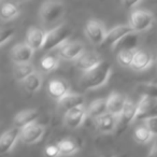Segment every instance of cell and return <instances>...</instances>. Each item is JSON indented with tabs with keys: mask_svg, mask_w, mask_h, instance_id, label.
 Masks as SVG:
<instances>
[{
	"mask_svg": "<svg viewBox=\"0 0 157 157\" xmlns=\"http://www.w3.org/2000/svg\"><path fill=\"white\" fill-rule=\"evenodd\" d=\"M112 73V67L110 63L103 60L98 67L83 73L80 84L85 90H96L103 86L109 81Z\"/></svg>",
	"mask_w": 157,
	"mask_h": 157,
	"instance_id": "6da1fadb",
	"label": "cell"
},
{
	"mask_svg": "<svg viewBox=\"0 0 157 157\" xmlns=\"http://www.w3.org/2000/svg\"><path fill=\"white\" fill-rule=\"evenodd\" d=\"M72 29L65 24L54 27L51 30L46 31L45 41H44L42 50L44 52H50V51L55 50V48L58 50L61 45H63L69 41Z\"/></svg>",
	"mask_w": 157,
	"mask_h": 157,
	"instance_id": "7a4b0ae2",
	"label": "cell"
},
{
	"mask_svg": "<svg viewBox=\"0 0 157 157\" xmlns=\"http://www.w3.org/2000/svg\"><path fill=\"white\" fill-rule=\"evenodd\" d=\"M65 10V5L60 1H45L40 7V20L44 25H53L63 17Z\"/></svg>",
	"mask_w": 157,
	"mask_h": 157,
	"instance_id": "3957f363",
	"label": "cell"
},
{
	"mask_svg": "<svg viewBox=\"0 0 157 157\" xmlns=\"http://www.w3.org/2000/svg\"><path fill=\"white\" fill-rule=\"evenodd\" d=\"M154 15L144 10H133L129 17V25L137 33L147 30L154 23Z\"/></svg>",
	"mask_w": 157,
	"mask_h": 157,
	"instance_id": "277c9868",
	"label": "cell"
},
{
	"mask_svg": "<svg viewBox=\"0 0 157 157\" xmlns=\"http://www.w3.org/2000/svg\"><path fill=\"white\" fill-rule=\"evenodd\" d=\"M107 33L108 31H105L102 23L96 20L88 21L85 25V28H84V33H85L86 38L95 45L103 44L105 37H107Z\"/></svg>",
	"mask_w": 157,
	"mask_h": 157,
	"instance_id": "5b68a950",
	"label": "cell"
},
{
	"mask_svg": "<svg viewBox=\"0 0 157 157\" xmlns=\"http://www.w3.org/2000/svg\"><path fill=\"white\" fill-rule=\"evenodd\" d=\"M83 53H85V46L82 42L68 41L57 50V56L63 60L75 61Z\"/></svg>",
	"mask_w": 157,
	"mask_h": 157,
	"instance_id": "8992f818",
	"label": "cell"
},
{
	"mask_svg": "<svg viewBox=\"0 0 157 157\" xmlns=\"http://www.w3.org/2000/svg\"><path fill=\"white\" fill-rule=\"evenodd\" d=\"M135 31H133V29L131 28V26L129 24L117 25V26L113 27L107 33V37H105V40L102 45L110 46L111 48H113L121 40H123L125 37H127L128 35H131Z\"/></svg>",
	"mask_w": 157,
	"mask_h": 157,
	"instance_id": "52a82bcc",
	"label": "cell"
},
{
	"mask_svg": "<svg viewBox=\"0 0 157 157\" xmlns=\"http://www.w3.org/2000/svg\"><path fill=\"white\" fill-rule=\"evenodd\" d=\"M102 61L103 59L101 58L98 53L93 52V51H85V53H83L75 60V67L85 73V72L98 67Z\"/></svg>",
	"mask_w": 157,
	"mask_h": 157,
	"instance_id": "ba28073f",
	"label": "cell"
},
{
	"mask_svg": "<svg viewBox=\"0 0 157 157\" xmlns=\"http://www.w3.org/2000/svg\"><path fill=\"white\" fill-rule=\"evenodd\" d=\"M45 128L39 123H33L28 126L24 127L21 130V137L20 140L25 144H33L41 140L43 137Z\"/></svg>",
	"mask_w": 157,
	"mask_h": 157,
	"instance_id": "9c48e42d",
	"label": "cell"
},
{
	"mask_svg": "<svg viewBox=\"0 0 157 157\" xmlns=\"http://www.w3.org/2000/svg\"><path fill=\"white\" fill-rule=\"evenodd\" d=\"M86 116H87V110L85 109L84 105L75 108L65 113V116H63L65 126L69 129H78L85 122Z\"/></svg>",
	"mask_w": 157,
	"mask_h": 157,
	"instance_id": "30bf717a",
	"label": "cell"
},
{
	"mask_svg": "<svg viewBox=\"0 0 157 157\" xmlns=\"http://www.w3.org/2000/svg\"><path fill=\"white\" fill-rule=\"evenodd\" d=\"M21 130L22 129L17 128V127H13L3 132V135L0 138V153L1 154L6 155L11 152L12 148L15 146L16 141L20 139Z\"/></svg>",
	"mask_w": 157,
	"mask_h": 157,
	"instance_id": "8fae6325",
	"label": "cell"
},
{
	"mask_svg": "<svg viewBox=\"0 0 157 157\" xmlns=\"http://www.w3.org/2000/svg\"><path fill=\"white\" fill-rule=\"evenodd\" d=\"M35 51L25 42L14 45L11 50V58L15 65L30 63V59L33 56Z\"/></svg>",
	"mask_w": 157,
	"mask_h": 157,
	"instance_id": "7c38bea8",
	"label": "cell"
},
{
	"mask_svg": "<svg viewBox=\"0 0 157 157\" xmlns=\"http://www.w3.org/2000/svg\"><path fill=\"white\" fill-rule=\"evenodd\" d=\"M127 100H128V98H127L124 94L113 92L107 98L108 113H111V114H113V115H116L120 117L123 110H124Z\"/></svg>",
	"mask_w": 157,
	"mask_h": 157,
	"instance_id": "4fadbf2b",
	"label": "cell"
},
{
	"mask_svg": "<svg viewBox=\"0 0 157 157\" xmlns=\"http://www.w3.org/2000/svg\"><path fill=\"white\" fill-rule=\"evenodd\" d=\"M46 31L39 27H30L26 35V43L33 51L42 50L44 41H45Z\"/></svg>",
	"mask_w": 157,
	"mask_h": 157,
	"instance_id": "5bb4252c",
	"label": "cell"
},
{
	"mask_svg": "<svg viewBox=\"0 0 157 157\" xmlns=\"http://www.w3.org/2000/svg\"><path fill=\"white\" fill-rule=\"evenodd\" d=\"M39 117V112L36 109H26L20 111L13 118L14 127L23 129L28 125L36 123L37 118Z\"/></svg>",
	"mask_w": 157,
	"mask_h": 157,
	"instance_id": "9a60e30c",
	"label": "cell"
},
{
	"mask_svg": "<svg viewBox=\"0 0 157 157\" xmlns=\"http://www.w3.org/2000/svg\"><path fill=\"white\" fill-rule=\"evenodd\" d=\"M153 61H154V57L152 53L146 50H138L133 58L131 69H133L135 71H144L153 65Z\"/></svg>",
	"mask_w": 157,
	"mask_h": 157,
	"instance_id": "2e32d148",
	"label": "cell"
},
{
	"mask_svg": "<svg viewBox=\"0 0 157 157\" xmlns=\"http://www.w3.org/2000/svg\"><path fill=\"white\" fill-rule=\"evenodd\" d=\"M138 116V102L133 101L132 99L127 100L125 108L120 116V125L122 128H126L131 124L133 121H137Z\"/></svg>",
	"mask_w": 157,
	"mask_h": 157,
	"instance_id": "e0dca14e",
	"label": "cell"
},
{
	"mask_svg": "<svg viewBox=\"0 0 157 157\" xmlns=\"http://www.w3.org/2000/svg\"><path fill=\"white\" fill-rule=\"evenodd\" d=\"M84 102H85V98L82 95L69 93L67 96H65L58 101V108L60 111L67 113L75 108L84 105Z\"/></svg>",
	"mask_w": 157,
	"mask_h": 157,
	"instance_id": "ac0fdd59",
	"label": "cell"
},
{
	"mask_svg": "<svg viewBox=\"0 0 157 157\" xmlns=\"http://www.w3.org/2000/svg\"><path fill=\"white\" fill-rule=\"evenodd\" d=\"M120 125V117L111 113H107L96 120V126L102 133H111Z\"/></svg>",
	"mask_w": 157,
	"mask_h": 157,
	"instance_id": "d6986e66",
	"label": "cell"
},
{
	"mask_svg": "<svg viewBox=\"0 0 157 157\" xmlns=\"http://www.w3.org/2000/svg\"><path fill=\"white\" fill-rule=\"evenodd\" d=\"M48 90L50 96L57 101L63 99V97L67 96V95L70 93L68 84L66 83L63 80H60V78L51 80L50 83H48Z\"/></svg>",
	"mask_w": 157,
	"mask_h": 157,
	"instance_id": "ffe728a7",
	"label": "cell"
},
{
	"mask_svg": "<svg viewBox=\"0 0 157 157\" xmlns=\"http://www.w3.org/2000/svg\"><path fill=\"white\" fill-rule=\"evenodd\" d=\"M86 110H87V116H90V117L94 118L96 121L100 116L108 113L107 98H99L92 101Z\"/></svg>",
	"mask_w": 157,
	"mask_h": 157,
	"instance_id": "44dd1931",
	"label": "cell"
},
{
	"mask_svg": "<svg viewBox=\"0 0 157 157\" xmlns=\"http://www.w3.org/2000/svg\"><path fill=\"white\" fill-rule=\"evenodd\" d=\"M139 42H140L139 33H133L131 35H128L127 37H125L123 40H121L112 50L116 51V52H120V51L123 50H139L138 48Z\"/></svg>",
	"mask_w": 157,
	"mask_h": 157,
	"instance_id": "7402d4cb",
	"label": "cell"
},
{
	"mask_svg": "<svg viewBox=\"0 0 157 157\" xmlns=\"http://www.w3.org/2000/svg\"><path fill=\"white\" fill-rule=\"evenodd\" d=\"M20 15V8L15 2L7 1L1 3L0 8V17L2 21H11Z\"/></svg>",
	"mask_w": 157,
	"mask_h": 157,
	"instance_id": "603a6c76",
	"label": "cell"
},
{
	"mask_svg": "<svg viewBox=\"0 0 157 157\" xmlns=\"http://www.w3.org/2000/svg\"><path fill=\"white\" fill-rule=\"evenodd\" d=\"M36 70L33 63H20V65H15L13 69V75L15 78L16 81L18 82H24L28 76H30L33 73H35Z\"/></svg>",
	"mask_w": 157,
	"mask_h": 157,
	"instance_id": "cb8c5ba5",
	"label": "cell"
},
{
	"mask_svg": "<svg viewBox=\"0 0 157 157\" xmlns=\"http://www.w3.org/2000/svg\"><path fill=\"white\" fill-rule=\"evenodd\" d=\"M57 146L60 151V155H63V156H69V155L74 154L80 148V144L78 143V141L71 139V138L60 140L57 143Z\"/></svg>",
	"mask_w": 157,
	"mask_h": 157,
	"instance_id": "d4e9b609",
	"label": "cell"
},
{
	"mask_svg": "<svg viewBox=\"0 0 157 157\" xmlns=\"http://www.w3.org/2000/svg\"><path fill=\"white\" fill-rule=\"evenodd\" d=\"M136 90L140 95V97H145V98L157 100V84L154 83L138 84Z\"/></svg>",
	"mask_w": 157,
	"mask_h": 157,
	"instance_id": "484cf974",
	"label": "cell"
},
{
	"mask_svg": "<svg viewBox=\"0 0 157 157\" xmlns=\"http://www.w3.org/2000/svg\"><path fill=\"white\" fill-rule=\"evenodd\" d=\"M23 85H24L25 90L29 93H36L41 88L42 86V78L40 75V73H38L37 71L35 73H33L30 76L25 80L23 82Z\"/></svg>",
	"mask_w": 157,
	"mask_h": 157,
	"instance_id": "4316f807",
	"label": "cell"
},
{
	"mask_svg": "<svg viewBox=\"0 0 157 157\" xmlns=\"http://www.w3.org/2000/svg\"><path fill=\"white\" fill-rule=\"evenodd\" d=\"M138 50H123L117 52L116 54V60L121 66L125 68H131L133 58Z\"/></svg>",
	"mask_w": 157,
	"mask_h": 157,
	"instance_id": "83f0119b",
	"label": "cell"
},
{
	"mask_svg": "<svg viewBox=\"0 0 157 157\" xmlns=\"http://www.w3.org/2000/svg\"><path fill=\"white\" fill-rule=\"evenodd\" d=\"M59 60L60 59H59V57L57 55L48 54L41 58L40 65H41V68L43 69V71L51 72L54 71L55 69H57V67L59 65Z\"/></svg>",
	"mask_w": 157,
	"mask_h": 157,
	"instance_id": "f1b7e54d",
	"label": "cell"
},
{
	"mask_svg": "<svg viewBox=\"0 0 157 157\" xmlns=\"http://www.w3.org/2000/svg\"><path fill=\"white\" fill-rule=\"evenodd\" d=\"M133 138H135V140L138 142V143L144 144V143H147V142L153 138V136H152V133L150 132V130L146 128L145 125L142 124L135 129Z\"/></svg>",
	"mask_w": 157,
	"mask_h": 157,
	"instance_id": "f546056e",
	"label": "cell"
},
{
	"mask_svg": "<svg viewBox=\"0 0 157 157\" xmlns=\"http://www.w3.org/2000/svg\"><path fill=\"white\" fill-rule=\"evenodd\" d=\"M14 33H15V31H14L13 28L2 29V30H1V35H0V42H1L0 44H1V45H5L8 41H10V40L13 38Z\"/></svg>",
	"mask_w": 157,
	"mask_h": 157,
	"instance_id": "4dcf8cb0",
	"label": "cell"
},
{
	"mask_svg": "<svg viewBox=\"0 0 157 157\" xmlns=\"http://www.w3.org/2000/svg\"><path fill=\"white\" fill-rule=\"evenodd\" d=\"M44 155L45 157H58L60 155V151L57 144H48L44 148Z\"/></svg>",
	"mask_w": 157,
	"mask_h": 157,
	"instance_id": "1f68e13d",
	"label": "cell"
},
{
	"mask_svg": "<svg viewBox=\"0 0 157 157\" xmlns=\"http://www.w3.org/2000/svg\"><path fill=\"white\" fill-rule=\"evenodd\" d=\"M143 124L150 130V132L152 133L153 137H157V117L148 118V120L143 121Z\"/></svg>",
	"mask_w": 157,
	"mask_h": 157,
	"instance_id": "d6a6232c",
	"label": "cell"
},
{
	"mask_svg": "<svg viewBox=\"0 0 157 157\" xmlns=\"http://www.w3.org/2000/svg\"><path fill=\"white\" fill-rule=\"evenodd\" d=\"M154 117H157V103L147 112V113H145L144 115H142L141 117L138 118V121H145V120H148V118H154Z\"/></svg>",
	"mask_w": 157,
	"mask_h": 157,
	"instance_id": "836d02e7",
	"label": "cell"
},
{
	"mask_svg": "<svg viewBox=\"0 0 157 157\" xmlns=\"http://www.w3.org/2000/svg\"><path fill=\"white\" fill-rule=\"evenodd\" d=\"M139 3V1H123L121 5L124 6L125 9H135Z\"/></svg>",
	"mask_w": 157,
	"mask_h": 157,
	"instance_id": "e575fe53",
	"label": "cell"
},
{
	"mask_svg": "<svg viewBox=\"0 0 157 157\" xmlns=\"http://www.w3.org/2000/svg\"><path fill=\"white\" fill-rule=\"evenodd\" d=\"M147 157H157V142L153 145V147L151 148Z\"/></svg>",
	"mask_w": 157,
	"mask_h": 157,
	"instance_id": "d590c367",
	"label": "cell"
},
{
	"mask_svg": "<svg viewBox=\"0 0 157 157\" xmlns=\"http://www.w3.org/2000/svg\"><path fill=\"white\" fill-rule=\"evenodd\" d=\"M156 61H157V60H156Z\"/></svg>",
	"mask_w": 157,
	"mask_h": 157,
	"instance_id": "8d00e7d4",
	"label": "cell"
}]
</instances>
